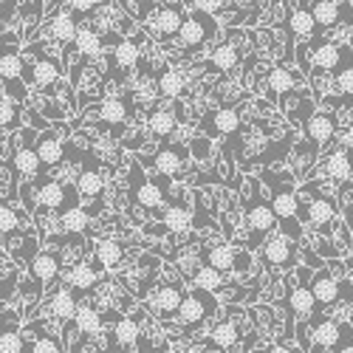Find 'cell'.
I'll return each mask as SVG.
<instances>
[{"label": "cell", "instance_id": "obj_2", "mask_svg": "<svg viewBox=\"0 0 353 353\" xmlns=\"http://www.w3.org/2000/svg\"><path fill=\"white\" fill-rule=\"evenodd\" d=\"M241 215H243V223H246L249 232H252V241L246 243V249H260L263 238H266L269 232L277 229V218H274V210H272V201L263 195L260 179H249V181H246Z\"/></svg>", "mask_w": 353, "mask_h": 353}, {"label": "cell", "instance_id": "obj_37", "mask_svg": "<svg viewBox=\"0 0 353 353\" xmlns=\"http://www.w3.org/2000/svg\"><path fill=\"white\" fill-rule=\"evenodd\" d=\"M241 48L234 46V43H221L212 54H210V65L215 68V71H221V74H232L234 68L241 65Z\"/></svg>", "mask_w": 353, "mask_h": 353}, {"label": "cell", "instance_id": "obj_7", "mask_svg": "<svg viewBox=\"0 0 353 353\" xmlns=\"http://www.w3.org/2000/svg\"><path fill=\"white\" fill-rule=\"evenodd\" d=\"M308 48L314 54V68L311 74H336L347 65H353V54H350V46L345 43H336V40H308Z\"/></svg>", "mask_w": 353, "mask_h": 353}, {"label": "cell", "instance_id": "obj_5", "mask_svg": "<svg viewBox=\"0 0 353 353\" xmlns=\"http://www.w3.org/2000/svg\"><path fill=\"white\" fill-rule=\"evenodd\" d=\"M260 257L266 263V269L274 272H291L297 269V260H300V243L291 241L288 234H283L280 229L269 232L260 243Z\"/></svg>", "mask_w": 353, "mask_h": 353}, {"label": "cell", "instance_id": "obj_21", "mask_svg": "<svg viewBox=\"0 0 353 353\" xmlns=\"http://www.w3.org/2000/svg\"><path fill=\"white\" fill-rule=\"evenodd\" d=\"M60 254L57 252H46V249H37V254L28 263V272H32V280H37V285H51L57 277H60Z\"/></svg>", "mask_w": 353, "mask_h": 353}, {"label": "cell", "instance_id": "obj_43", "mask_svg": "<svg viewBox=\"0 0 353 353\" xmlns=\"http://www.w3.org/2000/svg\"><path fill=\"white\" fill-rule=\"evenodd\" d=\"M14 167H17V172H23V179H34V175L43 170L40 156H37L34 147H17V153H14Z\"/></svg>", "mask_w": 353, "mask_h": 353}, {"label": "cell", "instance_id": "obj_50", "mask_svg": "<svg viewBox=\"0 0 353 353\" xmlns=\"http://www.w3.org/2000/svg\"><path fill=\"white\" fill-rule=\"evenodd\" d=\"M28 350H34V353H57V350H65L60 339H54V336H40L34 342H28L26 345Z\"/></svg>", "mask_w": 353, "mask_h": 353}, {"label": "cell", "instance_id": "obj_28", "mask_svg": "<svg viewBox=\"0 0 353 353\" xmlns=\"http://www.w3.org/2000/svg\"><path fill=\"white\" fill-rule=\"evenodd\" d=\"M99 266H102V263H99ZM99 266H91V263H77V266L65 274L68 288L77 291V297H79V294H85V291H94L97 288V283H99Z\"/></svg>", "mask_w": 353, "mask_h": 353}, {"label": "cell", "instance_id": "obj_45", "mask_svg": "<svg viewBox=\"0 0 353 353\" xmlns=\"http://www.w3.org/2000/svg\"><path fill=\"white\" fill-rule=\"evenodd\" d=\"M122 6H125V12H128L133 20L144 23L147 17L153 14V9H159V0H122Z\"/></svg>", "mask_w": 353, "mask_h": 353}, {"label": "cell", "instance_id": "obj_14", "mask_svg": "<svg viewBox=\"0 0 353 353\" xmlns=\"http://www.w3.org/2000/svg\"><path fill=\"white\" fill-rule=\"evenodd\" d=\"M303 125H305V139L311 144H316L319 150H322V147H328L336 139V128H339L336 116L331 110H316V108L308 113V119Z\"/></svg>", "mask_w": 353, "mask_h": 353}, {"label": "cell", "instance_id": "obj_13", "mask_svg": "<svg viewBox=\"0 0 353 353\" xmlns=\"http://www.w3.org/2000/svg\"><path fill=\"white\" fill-rule=\"evenodd\" d=\"M184 294H187L184 285L167 280V283H161L159 288L150 291V297H147V308H150L153 314H159L161 319L175 316V311H179V305L184 300Z\"/></svg>", "mask_w": 353, "mask_h": 353}, {"label": "cell", "instance_id": "obj_16", "mask_svg": "<svg viewBox=\"0 0 353 353\" xmlns=\"http://www.w3.org/2000/svg\"><path fill=\"white\" fill-rule=\"evenodd\" d=\"M110 345H116L119 350H150V342L141 339V325L133 316H119L110 334Z\"/></svg>", "mask_w": 353, "mask_h": 353}, {"label": "cell", "instance_id": "obj_15", "mask_svg": "<svg viewBox=\"0 0 353 353\" xmlns=\"http://www.w3.org/2000/svg\"><path fill=\"white\" fill-rule=\"evenodd\" d=\"M23 57L17 51H3L0 54V82L9 88V97L14 102H23L26 99V85L20 82L23 79Z\"/></svg>", "mask_w": 353, "mask_h": 353}, {"label": "cell", "instance_id": "obj_20", "mask_svg": "<svg viewBox=\"0 0 353 353\" xmlns=\"http://www.w3.org/2000/svg\"><path fill=\"white\" fill-rule=\"evenodd\" d=\"M319 167H322V175H325L334 187H342V184H347V175L353 170V156L345 147H334V150L322 159Z\"/></svg>", "mask_w": 353, "mask_h": 353}, {"label": "cell", "instance_id": "obj_46", "mask_svg": "<svg viewBox=\"0 0 353 353\" xmlns=\"http://www.w3.org/2000/svg\"><path fill=\"white\" fill-rule=\"evenodd\" d=\"M26 347V339L17 328H0V353H20Z\"/></svg>", "mask_w": 353, "mask_h": 353}, {"label": "cell", "instance_id": "obj_23", "mask_svg": "<svg viewBox=\"0 0 353 353\" xmlns=\"http://www.w3.org/2000/svg\"><path fill=\"white\" fill-rule=\"evenodd\" d=\"M266 85H269V91L274 97H285L291 94L294 88H300L303 85V74L300 71H291L285 65H272L269 74H266ZM283 102V99H280Z\"/></svg>", "mask_w": 353, "mask_h": 353}, {"label": "cell", "instance_id": "obj_4", "mask_svg": "<svg viewBox=\"0 0 353 353\" xmlns=\"http://www.w3.org/2000/svg\"><path fill=\"white\" fill-rule=\"evenodd\" d=\"M218 34V17L215 14H207V12H198V9H190V14H184V23L179 28V46L187 51V54H195L201 51L207 43H212Z\"/></svg>", "mask_w": 353, "mask_h": 353}, {"label": "cell", "instance_id": "obj_53", "mask_svg": "<svg viewBox=\"0 0 353 353\" xmlns=\"http://www.w3.org/2000/svg\"><path fill=\"white\" fill-rule=\"evenodd\" d=\"M342 147H345V150L353 156V125H347V128H345V133H342Z\"/></svg>", "mask_w": 353, "mask_h": 353}, {"label": "cell", "instance_id": "obj_18", "mask_svg": "<svg viewBox=\"0 0 353 353\" xmlns=\"http://www.w3.org/2000/svg\"><path fill=\"white\" fill-rule=\"evenodd\" d=\"M243 342V334H241V325L234 319H221L212 325V334L203 339L201 350H238V345Z\"/></svg>", "mask_w": 353, "mask_h": 353}, {"label": "cell", "instance_id": "obj_10", "mask_svg": "<svg viewBox=\"0 0 353 353\" xmlns=\"http://www.w3.org/2000/svg\"><path fill=\"white\" fill-rule=\"evenodd\" d=\"M184 14L187 12L179 3L164 6V9H153V14L144 20V28H147V34H150L153 40H159V43L175 40V34H179V28L184 23Z\"/></svg>", "mask_w": 353, "mask_h": 353}, {"label": "cell", "instance_id": "obj_17", "mask_svg": "<svg viewBox=\"0 0 353 353\" xmlns=\"http://www.w3.org/2000/svg\"><path fill=\"white\" fill-rule=\"evenodd\" d=\"M241 130V113L238 108H218L210 116L201 119V133H207L210 139L215 136H232Z\"/></svg>", "mask_w": 353, "mask_h": 353}, {"label": "cell", "instance_id": "obj_33", "mask_svg": "<svg viewBox=\"0 0 353 353\" xmlns=\"http://www.w3.org/2000/svg\"><path fill=\"white\" fill-rule=\"evenodd\" d=\"M77 305H79V300H77V291L74 288H60V291H54L51 294V300H48V308H51V314L60 319V322H71L74 319V314H77Z\"/></svg>", "mask_w": 353, "mask_h": 353}, {"label": "cell", "instance_id": "obj_32", "mask_svg": "<svg viewBox=\"0 0 353 353\" xmlns=\"http://www.w3.org/2000/svg\"><path fill=\"white\" fill-rule=\"evenodd\" d=\"M74 187H77V192H79L82 201H97V203H99L102 195H105V179H102V172L94 170V167L82 170Z\"/></svg>", "mask_w": 353, "mask_h": 353}, {"label": "cell", "instance_id": "obj_22", "mask_svg": "<svg viewBox=\"0 0 353 353\" xmlns=\"http://www.w3.org/2000/svg\"><path fill=\"white\" fill-rule=\"evenodd\" d=\"M34 150H37L40 164H43L46 170H54L57 164H63V159H65V144H63V139L57 136V133H51V130L37 133Z\"/></svg>", "mask_w": 353, "mask_h": 353}, {"label": "cell", "instance_id": "obj_56", "mask_svg": "<svg viewBox=\"0 0 353 353\" xmlns=\"http://www.w3.org/2000/svg\"><path fill=\"white\" fill-rule=\"evenodd\" d=\"M350 54H353V37H350Z\"/></svg>", "mask_w": 353, "mask_h": 353}, {"label": "cell", "instance_id": "obj_8", "mask_svg": "<svg viewBox=\"0 0 353 353\" xmlns=\"http://www.w3.org/2000/svg\"><path fill=\"white\" fill-rule=\"evenodd\" d=\"M130 195H133V201H136V207H141L144 212H150V215H161V210H164V201H167V195H164V190H159V184L156 181H150L144 175V167L141 164H130Z\"/></svg>", "mask_w": 353, "mask_h": 353}, {"label": "cell", "instance_id": "obj_11", "mask_svg": "<svg viewBox=\"0 0 353 353\" xmlns=\"http://www.w3.org/2000/svg\"><path fill=\"white\" fill-rule=\"evenodd\" d=\"M190 150H181V147L175 144H164L153 156H141L139 164L141 167H150L153 172H159L161 179H172V175H179L184 170V161H187Z\"/></svg>", "mask_w": 353, "mask_h": 353}, {"label": "cell", "instance_id": "obj_34", "mask_svg": "<svg viewBox=\"0 0 353 353\" xmlns=\"http://www.w3.org/2000/svg\"><path fill=\"white\" fill-rule=\"evenodd\" d=\"M77 28H79V17L65 9V12H57L48 23V34L57 40V43H71L74 34H77Z\"/></svg>", "mask_w": 353, "mask_h": 353}, {"label": "cell", "instance_id": "obj_19", "mask_svg": "<svg viewBox=\"0 0 353 353\" xmlns=\"http://www.w3.org/2000/svg\"><path fill=\"white\" fill-rule=\"evenodd\" d=\"M285 305H288L291 316H297L300 322H308V319L316 314V303H314V294H311L308 280H300V283H294V285L288 283Z\"/></svg>", "mask_w": 353, "mask_h": 353}, {"label": "cell", "instance_id": "obj_29", "mask_svg": "<svg viewBox=\"0 0 353 353\" xmlns=\"http://www.w3.org/2000/svg\"><path fill=\"white\" fill-rule=\"evenodd\" d=\"M308 12L322 32H328V28H334L342 20V6L336 0H308Z\"/></svg>", "mask_w": 353, "mask_h": 353}, {"label": "cell", "instance_id": "obj_42", "mask_svg": "<svg viewBox=\"0 0 353 353\" xmlns=\"http://www.w3.org/2000/svg\"><path fill=\"white\" fill-rule=\"evenodd\" d=\"M192 285L218 294V291L223 288V272H218L215 266H210V263H203V266H198V269L192 272Z\"/></svg>", "mask_w": 353, "mask_h": 353}, {"label": "cell", "instance_id": "obj_26", "mask_svg": "<svg viewBox=\"0 0 353 353\" xmlns=\"http://www.w3.org/2000/svg\"><path fill=\"white\" fill-rule=\"evenodd\" d=\"M161 223L170 229V234H187L195 226V212L190 207H181V203H172V207L161 210Z\"/></svg>", "mask_w": 353, "mask_h": 353}, {"label": "cell", "instance_id": "obj_6", "mask_svg": "<svg viewBox=\"0 0 353 353\" xmlns=\"http://www.w3.org/2000/svg\"><path fill=\"white\" fill-rule=\"evenodd\" d=\"M218 308H221V300L212 291H203V288L192 285V291L184 294L179 311H175V319H179V325H184V328H198L203 319L215 316Z\"/></svg>", "mask_w": 353, "mask_h": 353}, {"label": "cell", "instance_id": "obj_1", "mask_svg": "<svg viewBox=\"0 0 353 353\" xmlns=\"http://www.w3.org/2000/svg\"><path fill=\"white\" fill-rule=\"evenodd\" d=\"M291 175H285V179H280V175L263 170L260 172V181H266L272 190H269V201H272V210H274V218H277V229L283 234H288L291 241H303L305 238V226L300 223L297 218V210H300V195L297 190H294V184L288 181Z\"/></svg>", "mask_w": 353, "mask_h": 353}, {"label": "cell", "instance_id": "obj_9", "mask_svg": "<svg viewBox=\"0 0 353 353\" xmlns=\"http://www.w3.org/2000/svg\"><path fill=\"white\" fill-rule=\"evenodd\" d=\"M311 294H314V303H316V314H328L331 308L339 305L342 300V280H336L334 272H328V263L322 269L311 272Z\"/></svg>", "mask_w": 353, "mask_h": 353}, {"label": "cell", "instance_id": "obj_54", "mask_svg": "<svg viewBox=\"0 0 353 353\" xmlns=\"http://www.w3.org/2000/svg\"><path fill=\"white\" fill-rule=\"evenodd\" d=\"M54 3H57V0H34V9H37V12H43V9L54 6Z\"/></svg>", "mask_w": 353, "mask_h": 353}, {"label": "cell", "instance_id": "obj_51", "mask_svg": "<svg viewBox=\"0 0 353 353\" xmlns=\"http://www.w3.org/2000/svg\"><path fill=\"white\" fill-rule=\"evenodd\" d=\"M97 3H99V0H65V9H71L77 17H88L94 12Z\"/></svg>", "mask_w": 353, "mask_h": 353}, {"label": "cell", "instance_id": "obj_39", "mask_svg": "<svg viewBox=\"0 0 353 353\" xmlns=\"http://www.w3.org/2000/svg\"><path fill=\"white\" fill-rule=\"evenodd\" d=\"M179 119H175V113L167 110V108H153L150 116H147V130H150L156 139H170Z\"/></svg>", "mask_w": 353, "mask_h": 353}, {"label": "cell", "instance_id": "obj_12", "mask_svg": "<svg viewBox=\"0 0 353 353\" xmlns=\"http://www.w3.org/2000/svg\"><path fill=\"white\" fill-rule=\"evenodd\" d=\"M37 201H40V210L65 212L79 203V192H77V187H68L63 181H43L37 190Z\"/></svg>", "mask_w": 353, "mask_h": 353}, {"label": "cell", "instance_id": "obj_3", "mask_svg": "<svg viewBox=\"0 0 353 353\" xmlns=\"http://www.w3.org/2000/svg\"><path fill=\"white\" fill-rule=\"evenodd\" d=\"M311 328V350H345L353 353V328L331 314H314L308 319Z\"/></svg>", "mask_w": 353, "mask_h": 353}, {"label": "cell", "instance_id": "obj_47", "mask_svg": "<svg viewBox=\"0 0 353 353\" xmlns=\"http://www.w3.org/2000/svg\"><path fill=\"white\" fill-rule=\"evenodd\" d=\"M17 229H20V218H17V212L9 210V207H0V241H9Z\"/></svg>", "mask_w": 353, "mask_h": 353}, {"label": "cell", "instance_id": "obj_55", "mask_svg": "<svg viewBox=\"0 0 353 353\" xmlns=\"http://www.w3.org/2000/svg\"><path fill=\"white\" fill-rule=\"evenodd\" d=\"M347 187L353 190V170H350V175H347Z\"/></svg>", "mask_w": 353, "mask_h": 353}, {"label": "cell", "instance_id": "obj_40", "mask_svg": "<svg viewBox=\"0 0 353 353\" xmlns=\"http://www.w3.org/2000/svg\"><path fill=\"white\" fill-rule=\"evenodd\" d=\"M97 260L102 263L105 269H119L122 263H125V246L116 241V238H102L99 243H97Z\"/></svg>", "mask_w": 353, "mask_h": 353}, {"label": "cell", "instance_id": "obj_35", "mask_svg": "<svg viewBox=\"0 0 353 353\" xmlns=\"http://www.w3.org/2000/svg\"><path fill=\"white\" fill-rule=\"evenodd\" d=\"M141 63V46L136 40H116V48H113V65L119 71H133L136 65Z\"/></svg>", "mask_w": 353, "mask_h": 353}, {"label": "cell", "instance_id": "obj_48", "mask_svg": "<svg viewBox=\"0 0 353 353\" xmlns=\"http://www.w3.org/2000/svg\"><path fill=\"white\" fill-rule=\"evenodd\" d=\"M190 156L195 159V161H207L210 156H212V139L210 136H195L192 141H190Z\"/></svg>", "mask_w": 353, "mask_h": 353}, {"label": "cell", "instance_id": "obj_31", "mask_svg": "<svg viewBox=\"0 0 353 353\" xmlns=\"http://www.w3.org/2000/svg\"><path fill=\"white\" fill-rule=\"evenodd\" d=\"M71 322L77 325V331H79L82 336H97V334L105 328V319H102L99 308H94L91 303H79Z\"/></svg>", "mask_w": 353, "mask_h": 353}, {"label": "cell", "instance_id": "obj_30", "mask_svg": "<svg viewBox=\"0 0 353 353\" xmlns=\"http://www.w3.org/2000/svg\"><path fill=\"white\" fill-rule=\"evenodd\" d=\"M128 116H130V108L119 97H105L99 102V122L108 125V128H125Z\"/></svg>", "mask_w": 353, "mask_h": 353}, {"label": "cell", "instance_id": "obj_57", "mask_svg": "<svg viewBox=\"0 0 353 353\" xmlns=\"http://www.w3.org/2000/svg\"><path fill=\"white\" fill-rule=\"evenodd\" d=\"M350 328H353V319H350Z\"/></svg>", "mask_w": 353, "mask_h": 353}, {"label": "cell", "instance_id": "obj_52", "mask_svg": "<svg viewBox=\"0 0 353 353\" xmlns=\"http://www.w3.org/2000/svg\"><path fill=\"white\" fill-rule=\"evenodd\" d=\"M190 9H198V12H207V14H221L223 12V0H192Z\"/></svg>", "mask_w": 353, "mask_h": 353}, {"label": "cell", "instance_id": "obj_24", "mask_svg": "<svg viewBox=\"0 0 353 353\" xmlns=\"http://www.w3.org/2000/svg\"><path fill=\"white\" fill-rule=\"evenodd\" d=\"M316 153H319V147L311 144L308 139H305V141L294 139V153H291V159H288L291 172L297 170V179H311V167H316Z\"/></svg>", "mask_w": 353, "mask_h": 353}, {"label": "cell", "instance_id": "obj_38", "mask_svg": "<svg viewBox=\"0 0 353 353\" xmlns=\"http://www.w3.org/2000/svg\"><path fill=\"white\" fill-rule=\"evenodd\" d=\"M23 74H26V82L40 85V88H51V85L60 82V65H57L54 60H40L34 68L23 65Z\"/></svg>", "mask_w": 353, "mask_h": 353}, {"label": "cell", "instance_id": "obj_44", "mask_svg": "<svg viewBox=\"0 0 353 353\" xmlns=\"http://www.w3.org/2000/svg\"><path fill=\"white\" fill-rule=\"evenodd\" d=\"M20 125V108L12 97H0V128L12 130Z\"/></svg>", "mask_w": 353, "mask_h": 353}, {"label": "cell", "instance_id": "obj_49", "mask_svg": "<svg viewBox=\"0 0 353 353\" xmlns=\"http://www.w3.org/2000/svg\"><path fill=\"white\" fill-rule=\"evenodd\" d=\"M334 91L342 97H353V65L334 74Z\"/></svg>", "mask_w": 353, "mask_h": 353}, {"label": "cell", "instance_id": "obj_36", "mask_svg": "<svg viewBox=\"0 0 353 353\" xmlns=\"http://www.w3.org/2000/svg\"><path fill=\"white\" fill-rule=\"evenodd\" d=\"M156 85L164 99H179L187 91V74L181 68H167L161 77H156Z\"/></svg>", "mask_w": 353, "mask_h": 353}, {"label": "cell", "instance_id": "obj_41", "mask_svg": "<svg viewBox=\"0 0 353 353\" xmlns=\"http://www.w3.org/2000/svg\"><path fill=\"white\" fill-rule=\"evenodd\" d=\"M88 226H91V212L82 210L79 203L71 210H65V212H60V229L65 234H85Z\"/></svg>", "mask_w": 353, "mask_h": 353}, {"label": "cell", "instance_id": "obj_25", "mask_svg": "<svg viewBox=\"0 0 353 353\" xmlns=\"http://www.w3.org/2000/svg\"><path fill=\"white\" fill-rule=\"evenodd\" d=\"M71 46L77 48V54L85 57V60H94V57H99L102 48H105V37L97 32L94 26H79L74 40H71Z\"/></svg>", "mask_w": 353, "mask_h": 353}, {"label": "cell", "instance_id": "obj_27", "mask_svg": "<svg viewBox=\"0 0 353 353\" xmlns=\"http://www.w3.org/2000/svg\"><path fill=\"white\" fill-rule=\"evenodd\" d=\"M285 32H288L291 40H294V37H297V40H311V37L316 34V23H314L311 12H308V9H294V6H288Z\"/></svg>", "mask_w": 353, "mask_h": 353}]
</instances>
